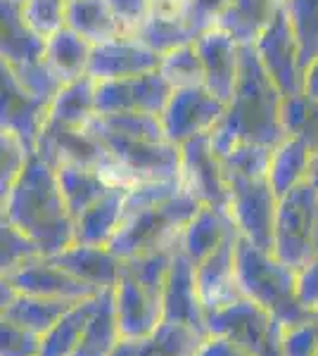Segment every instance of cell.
Instances as JSON below:
<instances>
[{
    "instance_id": "cell-1",
    "label": "cell",
    "mask_w": 318,
    "mask_h": 356,
    "mask_svg": "<svg viewBox=\"0 0 318 356\" xmlns=\"http://www.w3.org/2000/svg\"><path fill=\"white\" fill-rule=\"evenodd\" d=\"M280 100L283 95L266 76L254 45L240 43V65L233 95L225 102L221 119L209 131L214 152L221 157L235 143L278 147L287 138L280 126Z\"/></svg>"
},
{
    "instance_id": "cell-2",
    "label": "cell",
    "mask_w": 318,
    "mask_h": 356,
    "mask_svg": "<svg viewBox=\"0 0 318 356\" xmlns=\"http://www.w3.org/2000/svg\"><path fill=\"white\" fill-rule=\"evenodd\" d=\"M0 211L36 245L38 254L53 257L74 245V219L62 200L55 169L48 164L29 159Z\"/></svg>"
},
{
    "instance_id": "cell-3",
    "label": "cell",
    "mask_w": 318,
    "mask_h": 356,
    "mask_svg": "<svg viewBox=\"0 0 318 356\" xmlns=\"http://www.w3.org/2000/svg\"><path fill=\"white\" fill-rule=\"evenodd\" d=\"M235 280L242 297L266 309L283 325L314 318L297 297V271L254 247L240 233L235 240Z\"/></svg>"
},
{
    "instance_id": "cell-4",
    "label": "cell",
    "mask_w": 318,
    "mask_h": 356,
    "mask_svg": "<svg viewBox=\"0 0 318 356\" xmlns=\"http://www.w3.org/2000/svg\"><path fill=\"white\" fill-rule=\"evenodd\" d=\"M200 209V200L188 191L176 193L164 202L126 216L119 231L109 240V252L119 259H131L143 252L161 250L178 243L181 231Z\"/></svg>"
},
{
    "instance_id": "cell-5",
    "label": "cell",
    "mask_w": 318,
    "mask_h": 356,
    "mask_svg": "<svg viewBox=\"0 0 318 356\" xmlns=\"http://www.w3.org/2000/svg\"><path fill=\"white\" fill-rule=\"evenodd\" d=\"M273 257L292 271H302L318 257V191L306 178L278 197Z\"/></svg>"
},
{
    "instance_id": "cell-6",
    "label": "cell",
    "mask_w": 318,
    "mask_h": 356,
    "mask_svg": "<svg viewBox=\"0 0 318 356\" xmlns=\"http://www.w3.org/2000/svg\"><path fill=\"white\" fill-rule=\"evenodd\" d=\"M283 323L247 297L207 314V335H221L252 356H280Z\"/></svg>"
},
{
    "instance_id": "cell-7",
    "label": "cell",
    "mask_w": 318,
    "mask_h": 356,
    "mask_svg": "<svg viewBox=\"0 0 318 356\" xmlns=\"http://www.w3.org/2000/svg\"><path fill=\"white\" fill-rule=\"evenodd\" d=\"M228 216L238 228L242 238H247L262 252L273 254V223L278 197L271 191L269 181L264 178H247L238 174H228Z\"/></svg>"
},
{
    "instance_id": "cell-8",
    "label": "cell",
    "mask_w": 318,
    "mask_h": 356,
    "mask_svg": "<svg viewBox=\"0 0 318 356\" xmlns=\"http://www.w3.org/2000/svg\"><path fill=\"white\" fill-rule=\"evenodd\" d=\"M173 88L159 72L126 79L95 81L93 107L95 114H152L159 117Z\"/></svg>"
},
{
    "instance_id": "cell-9",
    "label": "cell",
    "mask_w": 318,
    "mask_h": 356,
    "mask_svg": "<svg viewBox=\"0 0 318 356\" xmlns=\"http://www.w3.org/2000/svg\"><path fill=\"white\" fill-rule=\"evenodd\" d=\"M252 45L257 50L266 76L271 79V83L278 88L283 97L302 93L304 72L299 67L297 43H294L290 22H287L283 5L276 10V15L271 17V22L264 26V31L259 33Z\"/></svg>"
},
{
    "instance_id": "cell-10",
    "label": "cell",
    "mask_w": 318,
    "mask_h": 356,
    "mask_svg": "<svg viewBox=\"0 0 318 356\" xmlns=\"http://www.w3.org/2000/svg\"><path fill=\"white\" fill-rule=\"evenodd\" d=\"M181 150V183L200 204L228 214V181L221 159L214 152L209 134L193 136L178 145Z\"/></svg>"
},
{
    "instance_id": "cell-11",
    "label": "cell",
    "mask_w": 318,
    "mask_h": 356,
    "mask_svg": "<svg viewBox=\"0 0 318 356\" xmlns=\"http://www.w3.org/2000/svg\"><path fill=\"white\" fill-rule=\"evenodd\" d=\"M225 105L216 100L205 86L173 90L164 112L159 114V124L164 138L173 145L200 134H209L221 119Z\"/></svg>"
},
{
    "instance_id": "cell-12",
    "label": "cell",
    "mask_w": 318,
    "mask_h": 356,
    "mask_svg": "<svg viewBox=\"0 0 318 356\" xmlns=\"http://www.w3.org/2000/svg\"><path fill=\"white\" fill-rule=\"evenodd\" d=\"M161 321L186 325L207 337V318L198 295V285H195V266L181 252L178 243L173 247L164 290H161Z\"/></svg>"
},
{
    "instance_id": "cell-13",
    "label": "cell",
    "mask_w": 318,
    "mask_h": 356,
    "mask_svg": "<svg viewBox=\"0 0 318 356\" xmlns=\"http://www.w3.org/2000/svg\"><path fill=\"white\" fill-rule=\"evenodd\" d=\"M112 292L121 340H141L157 330L161 323V292L145 288L124 268H119Z\"/></svg>"
},
{
    "instance_id": "cell-14",
    "label": "cell",
    "mask_w": 318,
    "mask_h": 356,
    "mask_svg": "<svg viewBox=\"0 0 318 356\" xmlns=\"http://www.w3.org/2000/svg\"><path fill=\"white\" fill-rule=\"evenodd\" d=\"M8 278L19 295L48 297V300L79 302L100 292V290L90 288V285H86L84 280L74 278V275L67 273L62 266H57L50 257H43V254H36V257H31V259H26L22 266H17Z\"/></svg>"
},
{
    "instance_id": "cell-15",
    "label": "cell",
    "mask_w": 318,
    "mask_h": 356,
    "mask_svg": "<svg viewBox=\"0 0 318 356\" xmlns=\"http://www.w3.org/2000/svg\"><path fill=\"white\" fill-rule=\"evenodd\" d=\"M235 240H238V228H233L223 238V243L195 266V285L205 309V318L207 314L242 297L235 280Z\"/></svg>"
},
{
    "instance_id": "cell-16",
    "label": "cell",
    "mask_w": 318,
    "mask_h": 356,
    "mask_svg": "<svg viewBox=\"0 0 318 356\" xmlns=\"http://www.w3.org/2000/svg\"><path fill=\"white\" fill-rule=\"evenodd\" d=\"M193 43L205 72V88L225 105L233 95L238 79L240 43H235L221 29H207Z\"/></svg>"
},
{
    "instance_id": "cell-17",
    "label": "cell",
    "mask_w": 318,
    "mask_h": 356,
    "mask_svg": "<svg viewBox=\"0 0 318 356\" xmlns=\"http://www.w3.org/2000/svg\"><path fill=\"white\" fill-rule=\"evenodd\" d=\"M161 55L152 53L143 43L131 36H121L117 41L100 43L90 48L86 74L95 81L105 79H126L141 76V74L157 72Z\"/></svg>"
},
{
    "instance_id": "cell-18",
    "label": "cell",
    "mask_w": 318,
    "mask_h": 356,
    "mask_svg": "<svg viewBox=\"0 0 318 356\" xmlns=\"http://www.w3.org/2000/svg\"><path fill=\"white\" fill-rule=\"evenodd\" d=\"M57 266H62L74 278L84 280L95 290L114 288L119 280L121 259L109 252V247H90V245H69L67 250L50 257Z\"/></svg>"
},
{
    "instance_id": "cell-19",
    "label": "cell",
    "mask_w": 318,
    "mask_h": 356,
    "mask_svg": "<svg viewBox=\"0 0 318 356\" xmlns=\"http://www.w3.org/2000/svg\"><path fill=\"white\" fill-rule=\"evenodd\" d=\"M129 188H109L97 202L74 221V243L107 247L124 219V195Z\"/></svg>"
},
{
    "instance_id": "cell-20",
    "label": "cell",
    "mask_w": 318,
    "mask_h": 356,
    "mask_svg": "<svg viewBox=\"0 0 318 356\" xmlns=\"http://www.w3.org/2000/svg\"><path fill=\"white\" fill-rule=\"evenodd\" d=\"M233 221L228 214L216 211L214 207L200 204V209L193 214V219L186 223V228L181 231L178 238V247L181 252L193 261V266L209 257L218 245L223 243V238L233 231Z\"/></svg>"
},
{
    "instance_id": "cell-21",
    "label": "cell",
    "mask_w": 318,
    "mask_h": 356,
    "mask_svg": "<svg viewBox=\"0 0 318 356\" xmlns=\"http://www.w3.org/2000/svg\"><path fill=\"white\" fill-rule=\"evenodd\" d=\"M205 340L200 332L178 323H161L157 330L141 340H121L112 356H195L198 344Z\"/></svg>"
},
{
    "instance_id": "cell-22",
    "label": "cell",
    "mask_w": 318,
    "mask_h": 356,
    "mask_svg": "<svg viewBox=\"0 0 318 356\" xmlns=\"http://www.w3.org/2000/svg\"><path fill=\"white\" fill-rule=\"evenodd\" d=\"M119 342L121 332L114 314V292L112 288H105L97 292L95 307L72 356H112Z\"/></svg>"
},
{
    "instance_id": "cell-23",
    "label": "cell",
    "mask_w": 318,
    "mask_h": 356,
    "mask_svg": "<svg viewBox=\"0 0 318 356\" xmlns=\"http://www.w3.org/2000/svg\"><path fill=\"white\" fill-rule=\"evenodd\" d=\"M280 5L283 0H233L212 29H221L235 43H254Z\"/></svg>"
},
{
    "instance_id": "cell-24",
    "label": "cell",
    "mask_w": 318,
    "mask_h": 356,
    "mask_svg": "<svg viewBox=\"0 0 318 356\" xmlns=\"http://www.w3.org/2000/svg\"><path fill=\"white\" fill-rule=\"evenodd\" d=\"M55 174L62 200H65V207L74 221L112 188L95 169H86V166L62 164L60 169H55Z\"/></svg>"
},
{
    "instance_id": "cell-25",
    "label": "cell",
    "mask_w": 318,
    "mask_h": 356,
    "mask_svg": "<svg viewBox=\"0 0 318 356\" xmlns=\"http://www.w3.org/2000/svg\"><path fill=\"white\" fill-rule=\"evenodd\" d=\"M69 22H72L77 36L93 45L117 41L124 36V29L117 22L107 0H72Z\"/></svg>"
},
{
    "instance_id": "cell-26",
    "label": "cell",
    "mask_w": 318,
    "mask_h": 356,
    "mask_svg": "<svg viewBox=\"0 0 318 356\" xmlns=\"http://www.w3.org/2000/svg\"><path fill=\"white\" fill-rule=\"evenodd\" d=\"M95 297H86V300L74 302L60 318L55 321V325L40 337V352L38 356H72L74 349L84 335V328L90 318V312L95 307Z\"/></svg>"
},
{
    "instance_id": "cell-27",
    "label": "cell",
    "mask_w": 318,
    "mask_h": 356,
    "mask_svg": "<svg viewBox=\"0 0 318 356\" xmlns=\"http://www.w3.org/2000/svg\"><path fill=\"white\" fill-rule=\"evenodd\" d=\"M309 147L299 138H285L278 147H273L266 181H269L271 191L276 193V197H283L290 188L304 181L306 169H309Z\"/></svg>"
},
{
    "instance_id": "cell-28",
    "label": "cell",
    "mask_w": 318,
    "mask_h": 356,
    "mask_svg": "<svg viewBox=\"0 0 318 356\" xmlns=\"http://www.w3.org/2000/svg\"><path fill=\"white\" fill-rule=\"evenodd\" d=\"M74 302L67 300H48V297H31L17 295L15 302L5 309V318H10L19 328H24L33 335L43 337L55 325V321L72 307Z\"/></svg>"
},
{
    "instance_id": "cell-29",
    "label": "cell",
    "mask_w": 318,
    "mask_h": 356,
    "mask_svg": "<svg viewBox=\"0 0 318 356\" xmlns=\"http://www.w3.org/2000/svg\"><path fill=\"white\" fill-rule=\"evenodd\" d=\"M138 43H143L157 55H166L173 48H181L186 43H193L195 36L186 24V19L178 17H164L157 13H148L143 19V24L133 31V36Z\"/></svg>"
},
{
    "instance_id": "cell-30",
    "label": "cell",
    "mask_w": 318,
    "mask_h": 356,
    "mask_svg": "<svg viewBox=\"0 0 318 356\" xmlns=\"http://www.w3.org/2000/svg\"><path fill=\"white\" fill-rule=\"evenodd\" d=\"M302 72L318 57V0H283Z\"/></svg>"
},
{
    "instance_id": "cell-31",
    "label": "cell",
    "mask_w": 318,
    "mask_h": 356,
    "mask_svg": "<svg viewBox=\"0 0 318 356\" xmlns=\"http://www.w3.org/2000/svg\"><path fill=\"white\" fill-rule=\"evenodd\" d=\"M157 72L173 90L205 86V72H202V62L198 50H195V43H186L161 55Z\"/></svg>"
},
{
    "instance_id": "cell-32",
    "label": "cell",
    "mask_w": 318,
    "mask_h": 356,
    "mask_svg": "<svg viewBox=\"0 0 318 356\" xmlns=\"http://www.w3.org/2000/svg\"><path fill=\"white\" fill-rule=\"evenodd\" d=\"M271 152L273 147L266 145H254V143H235L228 152H223L221 166L228 174H238L247 178H264L269 174L271 164Z\"/></svg>"
},
{
    "instance_id": "cell-33",
    "label": "cell",
    "mask_w": 318,
    "mask_h": 356,
    "mask_svg": "<svg viewBox=\"0 0 318 356\" xmlns=\"http://www.w3.org/2000/svg\"><path fill=\"white\" fill-rule=\"evenodd\" d=\"M36 254V245L19 228H15L0 211V275H10L17 266H22Z\"/></svg>"
},
{
    "instance_id": "cell-34",
    "label": "cell",
    "mask_w": 318,
    "mask_h": 356,
    "mask_svg": "<svg viewBox=\"0 0 318 356\" xmlns=\"http://www.w3.org/2000/svg\"><path fill=\"white\" fill-rule=\"evenodd\" d=\"M40 337L0 314V356H38Z\"/></svg>"
},
{
    "instance_id": "cell-35",
    "label": "cell",
    "mask_w": 318,
    "mask_h": 356,
    "mask_svg": "<svg viewBox=\"0 0 318 356\" xmlns=\"http://www.w3.org/2000/svg\"><path fill=\"white\" fill-rule=\"evenodd\" d=\"M233 0H188L186 5V24L190 26L193 36L198 38L207 29L214 26V22Z\"/></svg>"
},
{
    "instance_id": "cell-36",
    "label": "cell",
    "mask_w": 318,
    "mask_h": 356,
    "mask_svg": "<svg viewBox=\"0 0 318 356\" xmlns=\"http://www.w3.org/2000/svg\"><path fill=\"white\" fill-rule=\"evenodd\" d=\"M107 3L124 29V36H133V31L143 24L150 13V0H107Z\"/></svg>"
},
{
    "instance_id": "cell-37",
    "label": "cell",
    "mask_w": 318,
    "mask_h": 356,
    "mask_svg": "<svg viewBox=\"0 0 318 356\" xmlns=\"http://www.w3.org/2000/svg\"><path fill=\"white\" fill-rule=\"evenodd\" d=\"M297 297L309 312L318 307V257L306 264L302 271H297Z\"/></svg>"
},
{
    "instance_id": "cell-38",
    "label": "cell",
    "mask_w": 318,
    "mask_h": 356,
    "mask_svg": "<svg viewBox=\"0 0 318 356\" xmlns=\"http://www.w3.org/2000/svg\"><path fill=\"white\" fill-rule=\"evenodd\" d=\"M195 356H252L250 352L240 347V344L230 342L228 337L221 335H207L205 340L198 344Z\"/></svg>"
},
{
    "instance_id": "cell-39",
    "label": "cell",
    "mask_w": 318,
    "mask_h": 356,
    "mask_svg": "<svg viewBox=\"0 0 318 356\" xmlns=\"http://www.w3.org/2000/svg\"><path fill=\"white\" fill-rule=\"evenodd\" d=\"M302 95H306L309 100H318V57L304 69Z\"/></svg>"
},
{
    "instance_id": "cell-40",
    "label": "cell",
    "mask_w": 318,
    "mask_h": 356,
    "mask_svg": "<svg viewBox=\"0 0 318 356\" xmlns=\"http://www.w3.org/2000/svg\"><path fill=\"white\" fill-rule=\"evenodd\" d=\"M17 295H19V292L15 290V285L10 283L8 275H0V314H5V309L15 302Z\"/></svg>"
},
{
    "instance_id": "cell-41",
    "label": "cell",
    "mask_w": 318,
    "mask_h": 356,
    "mask_svg": "<svg viewBox=\"0 0 318 356\" xmlns=\"http://www.w3.org/2000/svg\"><path fill=\"white\" fill-rule=\"evenodd\" d=\"M306 181L318 191V152H314L309 157V169H306Z\"/></svg>"
},
{
    "instance_id": "cell-42",
    "label": "cell",
    "mask_w": 318,
    "mask_h": 356,
    "mask_svg": "<svg viewBox=\"0 0 318 356\" xmlns=\"http://www.w3.org/2000/svg\"><path fill=\"white\" fill-rule=\"evenodd\" d=\"M309 356H318V318H316V342H314V349H311Z\"/></svg>"
},
{
    "instance_id": "cell-43",
    "label": "cell",
    "mask_w": 318,
    "mask_h": 356,
    "mask_svg": "<svg viewBox=\"0 0 318 356\" xmlns=\"http://www.w3.org/2000/svg\"><path fill=\"white\" fill-rule=\"evenodd\" d=\"M311 316H314V318H318V307L314 309V312H311Z\"/></svg>"
}]
</instances>
